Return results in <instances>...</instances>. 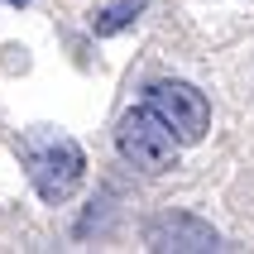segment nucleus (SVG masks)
Segmentation results:
<instances>
[{
  "instance_id": "obj_4",
  "label": "nucleus",
  "mask_w": 254,
  "mask_h": 254,
  "mask_svg": "<svg viewBox=\"0 0 254 254\" xmlns=\"http://www.w3.org/2000/svg\"><path fill=\"white\" fill-rule=\"evenodd\" d=\"M144 245L149 250H221V235L192 211H163L144 226Z\"/></svg>"
},
{
  "instance_id": "obj_3",
  "label": "nucleus",
  "mask_w": 254,
  "mask_h": 254,
  "mask_svg": "<svg viewBox=\"0 0 254 254\" xmlns=\"http://www.w3.org/2000/svg\"><path fill=\"white\" fill-rule=\"evenodd\" d=\"M144 106L178 134V144H197L201 134H206V125H211V106H206V96H201L192 82H173V77L149 82Z\"/></svg>"
},
{
  "instance_id": "obj_1",
  "label": "nucleus",
  "mask_w": 254,
  "mask_h": 254,
  "mask_svg": "<svg viewBox=\"0 0 254 254\" xmlns=\"http://www.w3.org/2000/svg\"><path fill=\"white\" fill-rule=\"evenodd\" d=\"M19 163H24L34 192L48 206H63L86 178L82 144L72 139V134H63V129H48V125H34V129L19 134Z\"/></svg>"
},
{
  "instance_id": "obj_6",
  "label": "nucleus",
  "mask_w": 254,
  "mask_h": 254,
  "mask_svg": "<svg viewBox=\"0 0 254 254\" xmlns=\"http://www.w3.org/2000/svg\"><path fill=\"white\" fill-rule=\"evenodd\" d=\"M14 5H24V0H14Z\"/></svg>"
},
{
  "instance_id": "obj_2",
  "label": "nucleus",
  "mask_w": 254,
  "mask_h": 254,
  "mask_svg": "<svg viewBox=\"0 0 254 254\" xmlns=\"http://www.w3.org/2000/svg\"><path fill=\"white\" fill-rule=\"evenodd\" d=\"M115 149H120L125 163H134V168H144V173H168L173 163H178V149H183V144H178V134H173L149 106H139V111H129L125 120H120Z\"/></svg>"
},
{
  "instance_id": "obj_5",
  "label": "nucleus",
  "mask_w": 254,
  "mask_h": 254,
  "mask_svg": "<svg viewBox=\"0 0 254 254\" xmlns=\"http://www.w3.org/2000/svg\"><path fill=\"white\" fill-rule=\"evenodd\" d=\"M139 10H144V0H115V5H106L101 14H91V34H120V29H129L134 19H139Z\"/></svg>"
}]
</instances>
